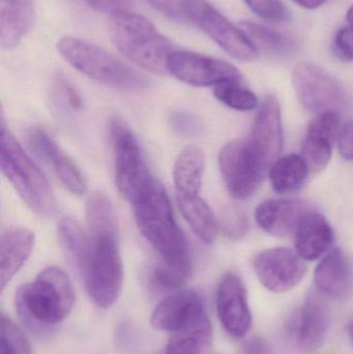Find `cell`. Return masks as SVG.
Segmentation results:
<instances>
[{
    "label": "cell",
    "instance_id": "52a82bcc",
    "mask_svg": "<svg viewBox=\"0 0 353 354\" xmlns=\"http://www.w3.org/2000/svg\"><path fill=\"white\" fill-rule=\"evenodd\" d=\"M110 135L116 187L124 199L134 204L149 191L155 179L149 172L132 131L122 120H112Z\"/></svg>",
    "mask_w": 353,
    "mask_h": 354
},
{
    "label": "cell",
    "instance_id": "44dd1931",
    "mask_svg": "<svg viewBox=\"0 0 353 354\" xmlns=\"http://www.w3.org/2000/svg\"><path fill=\"white\" fill-rule=\"evenodd\" d=\"M314 280L321 295L331 299H343L350 292L352 283L350 259L341 250H334L319 262Z\"/></svg>",
    "mask_w": 353,
    "mask_h": 354
},
{
    "label": "cell",
    "instance_id": "484cf974",
    "mask_svg": "<svg viewBox=\"0 0 353 354\" xmlns=\"http://www.w3.org/2000/svg\"><path fill=\"white\" fill-rule=\"evenodd\" d=\"M258 53L288 56L298 49V41L292 35L267 28L257 23L244 21L238 25Z\"/></svg>",
    "mask_w": 353,
    "mask_h": 354
},
{
    "label": "cell",
    "instance_id": "ee69618b",
    "mask_svg": "<svg viewBox=\"0 0 353 354\" xmlns=\"http://www.w3.org/2000/svg\"><path fill=\"white\" fill-rule=\"evenodd\" d=\"M347 333L350 338L352 339L353 343V320L350 322V324L347 326Z\"/></svg>",
    "mask_w": 353,
    "mask_h": 354
},
{
    "label": "cell",
    "instance_id": "d590c367",
    "mask_svg": "<svg viewBox=\"0 0 353 354\" xmlns=\"http://www.w3.org/2000/svg\"><path fill=\"white\" fill-rule=\"evenodd\" d=\"M332 52L341 62H353V27H342L336 32L332 43Z\"/></svg>",
    "mask_w": 353,
    "mask_h": 354
},
{
    "label": "cell",
    "instance_id": "f35d334b",
    "mask_svg": "<svg viewBox=\"0 0 353 354\" xmlns=\"http://www.w3.org/2000/svg\"><path fill=\"white\" fill-rule=\"evenodd\" d=\"M91 8L102 12L115 15L130 12L136 0H84Z\"/></svg>",
    "mask_w": 353,
    "mask_h": 354
},
{
    "label": "cell",
    "instance_id": "60d3db41",
    "mask_svg": "<svg viewBox=\"0 0 353 354\" xmlns=\"http://www.w3.org/2000/svg\"><path fill=\"white\" fill-rule=\"evenodd\" d=\"M292 1L307 10H315L323 6L329 0H292Z\"/></svg>",
    "mask_w": 353,
    "mask_h": 354
},
{
    "label": "cell",
    "instance_id": "7c38bea8",
    "mask_svg": "<svg viewBox=\"0 0 353 354\" xmlns=\"http://www.w3.org/2000/svg\"><path fill=\"white\" fill-rule=\"evenodd\" d=\"M168 73L192 86H217L242 82L240 71L225 60L186 50H175L168 60Z\"/></svg>",
    "mask_w": 353,
    "mask_h": 354
},
{
    "label": "cell",
    "instance_id": "2e32d148",
    "mask_svg": "<svg viewBox=\"0 0 353 354\" xmlns=\"http://www.w3.org/2000/svg\"><path fill=\"white\" fill-rule=\"evenodd\" d=\"M27 140L29 147L52 168L70 193L78 196L86 193L87 183L82 172L44 129L29 131Z\"/></svg>",
    "mask_w": 353,
    "mask_h": 354
},
{
    "label": "cell",
    "instance_id": "cb8c5ba5",
    "mask_svg": "<svg viewBox=\"0 0 353 354\" xmlns=\"http://www.w3.org/2000/svg\"><path fill=\"white\" fill-rule=\"evenodd\" d=\"M205 157L196 147H187L180 151L173 166V180L176 196L200 195Z\"/></svg>",
    "mask_w": 353,
    "mask_h": 354
},
{
    "label": "cell",
    "instance_id": "7a4b0ae2",
    "mask_svg": "<svg viewBox=\"0 0 353 354\" xmlns=\"http://www.w3.org/2000/svg\"><path fill=\"white\" fill-rule=\"evenodd\" d=\"M133 206L139 231L163 261L192 266L188 241L174 218L171 202L163 185L153 181Z\"/></svg>",
    "mask_w": 353,
    "mask_h": 354
},
{
    "label": "cell",
    "instance_id": "d6986e66",
    "mask_svg": "<svg viewBox=\"0 0 353 354\" xmlns=\"http://www.w3.org/2000/svg\"><path fill=\"white\" fill-rule=\"evenodd\" d=\"M308 212L310 208L305 202L271 199L257 206L255 220L265 232L275 236H287L296 232L298 223Z\"/></svg>",
    "mask_w": 353,
    "mask_h": 354
},
{
    "label": "cell",
    "instance_id": "8d00e7d4",
    "mask_svg": "<svg viewBox=\"0 0 353 354\" xmlns=\"http://www.w3.org/2000/svg\"><path fill=\"white\" fill-rule=\"evenodd\" d=\"M170 127L174 133L184 137H194L200 132V124L194 114L187 111H178L169 118Z\"/></svg>",
    "mask_w": 353,
    "mask_h": 354
},
{
    "label": "cell",
    "instance_id": "4fadbf2b",
    "mask_svg": "<svg viewBox=\"0 0 353 354\" xmlns=\"http://www.w3.org/2000/svg\"><path fill=\"white\" fill-rule=\"evenodd\" d=\"M259 282L274 293H284L300 284L307 272L304 259L287 248L261 252L253 260Z\"/></svg>",
    "mask_w": 353,
    "mask_h": 354
},
{
    "label": "cell",
    "instance_id": "7bdbcfd3",
    "mask_svg": "<svg viewBox=\"0 0 353 354\" xmlns=\"http://www.w3.org/2000/svg\"><path fill=\"white\" fill-rule=\"evenodd\" d=\"M346 20L350 23V26L353 27V6H350L348 10L347 15H346Z\"/></svg>",
    "mask_w": 353,
    "mask_h": 354
},
{
    "label": "cell",
    "instance_id": "603a6c76",
    "mask_svg": "<svg viewBox=\"0 0 353 354\" xmlns=\"http://www.w3.org/2000/svg\"><path fill=\"white\" fill-rule=\"evenodd\" d=\"M35 234L26 228L6 231L0 241V286L1 290L18 274L30 257L35 247Z\"/></svg>",
    "mask_w": 353,
    "mask_h": 354
},
{
    "label": "cell",
    "instance_id": "f546056e",
    "mask_svg": "<svg viewBox=\"0 0 353 354\" xmlns=\"http://www.w3.org/2000/svg\"><path fill=\"white\" fill-rule=\"evenodd\" d=\"M0 354H32L24 333L4 314L0 322Z\"/></svg>",
    "mask_w": 353,
    "mask_h": 354
},
{
    "label": "cell",
    "instance_id": "836d02e7",
    "mask_svg": "<svg viewBox=\"0 0 353 354\" xmlns=\"http://www.w3.org/2000/svg\"><path fill=\"white\" fill-rule=\"evenodd\" d=\"M211 341L193 334H174L166 348V354H202Z\"/></svg>",
    "mask_w": 353,
    "mask_h": 354
},
{
    "label": "cell",
    "instance_id": "ac0fdd59",
    "mask_svg": "<svg viewBox=\"0 0 353 354\" xmlns=\"http://www.w3.org/2000/svg\"><path fill=\"white\" fill-rule=\"evenodd\" d=\"M339 131L340 118L337 112L319 114L311 122L303 145V158L311 171L319 172L327 167Z\"/></svg>",
    "mask_w": 353,
    "mask_h": 354
},
{
    "label": "cell",
    "instance_id": "f1b7e54d",
    "mask_svg": "<svg viewBox=\"0 0 353 354\" xmlns=\"http://www.w3.org/2000/svg\"><path fill=\"white\" fill-rule=\"evenodd\" d=\"M57 236L60 247L76 266L84 248L85 231L76 220L64 216L58 222Z\"/></svg>",
    "mask_w": 353,
    "mask_h": 354
},
{
    "label": "cell",
    "instance_id": "d6a6232c",
    "mask_svg": "<svg viewBox=\"0 0 353 354\" xmlns=\"http://www.w3.org/2000/svg\"><path fill=\"white\" fill-rule=\"evenodd\" d=\"M245 3L259 18L269 22H287L290 12L281 0H244Z\"/></svg>",
    "mask_w": 353,
    "mask_h": 354
},
{
    "label": "cell",
    "instance_id": "8992f818",
    "mask_svg": "<svg viewBox=\"0 0 353 354\" xmlns=\"http://www.w3.org/2000/svg\"><path fill=\"white\" fill-rule=\"evenodd\" d=\"M57 49L73 68L97 82L126 91H142L151 85L146 77L103 48L85 39L61 37Z\"/></svg>",
    "mask_w": 353,
    "mask_h": 354
},
{
    "label": "cell",
    "instance_id": "e575fe53",
    "mask_svg": "<svg viewBox=\"0 0 353 354\" xmlns=\"http://www.w3.org/2000/svg\"><path fill=\"white\" fill-rule=\"evenodd\" d=\"M220 223L223 232L231 239L245 236L249 229L246 214L233 206H229L222 212Z\"/></svg>",
    "mask_w": 353,
    "mask_h": 354
},
{
    "label": "cell",
    "instance_id": "9a60e30c",
    "mask_svg": "<svg viewBox=\"0 0 353 354\" xmlns=\"http://www.w3.org/2000/svg\"><path fill=\"white\" fill-rule=\"evenodd\" d=\"M248 142L263 166L271 169L283 149L281 109L279 101L274 95H269L263 101Z\"/></svg>",
    "mask_w": 353,
    "mask_h": 354
},
{
    "label": "cell",
    "instance_id": "9c48e42d",
    "mask_svg": "<svg viewBox=\"0 0 353 354\" xmlns=\"http://www.w3.org/2000/svg\"><path fill=\"white\" fill-rule=\"evenodd\" d=\"M184 10L189 22L197 25L234 59L250 62L258 58V52L242 29L207 0H184Z\"/></svg>",
    "mask_w": 353,
    "mask_h": 354
},
{
    "label": "cell",
    "instance_id": "4dcf8cb0",
    "mask_svg": "<svg viewBox=\"0 0 353 354\" xmlns=\"http://www.w3.org/2000/svg\"><path fill=\"white\" fill-rule=\"evenodd\" d=\"M192 266L161 262L155 266L153 280L157 286L167 290H178L186 284L190 278Z\"/></svg>",
    "mask_w": 353,
    "mask_h": 354
},
{
    "label": "cell",
    "instance_id": "ab89813d",
    "mask_svg": "<svg viewBox=\"0 0 353 354\" xmlns=\"http://www.w3.org/2000/svg\"><path fill=\"white\" fill-rule=\"evenodd\" d=\"M337 139L341 157L347 161H353V122H347L340 129Z\"/></svg>",
    "mask_w": 353,
    "mask_h": 354
},
{
    "label": "cell",
    "instance_id": "83f0119b",
    "mask_svg": "<svg viewBox=\"0 0 353 354\" xmlns=\"http://www.w3.org/2000/svg\"><path fill=\"white\" fill-rule=\"evenodd\" d=\"M213 95L224 105L238 111H250L258 106V97L242 82H224L213 89Z\"/></svg>",
    "mask_w": 353,
    "mask_h": 354
},
{
    "label": "cell",
    "instance_id": "1f68e13d",
    "mask_svg": "<svg viewBox=\"0 0 353 354\" xmlns=\"http://www.w3.org/2000/svg\"><path fill=\"white\" fill-rule=\"evenodd\" d=\"M52 95L56 103L73 112H81L84 108L82 95L64 75H57L52 84Z\"/></svg>",
    "mask_w": 353,
    "mask_h": 354
},
{
    "label": "cell",
    "instance_id": "d4e9b609",
    "mask_svg": "<svg viewBox=\"0 0 353 354\" xmlns=\"http://www.w3.org/2000/svg\"><path fill=\"white\" fill-rule=\"evenodd\" d=\"M178 207L193 232L203 243H213L218 233V222L209 204L196 196H176Z\"/></svg>",
    "mask_w": 353,
    "mask_h": 354
},
{
    "label": "cell",
    "instance_id": "3957f363",
    "mask_svg": "<svg viewBox=\"0 0 353 354\" xmlns=\"http://www.w3.org/2000/svg\"><path fill=\"white\" fill-rule=\"evenodd\" d=\"M16 309L27 326L46 328L64 322L75 303L72 283L64 270L45 268L16 292Z\"/></svg>",
    "mask_w": 353,
    "mask_h": 354
},
{
    "label": "cell",
    "instance_id": "277c9868",
    "mask_svg": "<svg viewBox=\"0 0 353 354\" xmlns=\"http://www.w3.org/2000/svg\"><path fill=\"white\" fill-rule=\"evenodd\" d=\"M109 33L118 51L133 64L155 75L168 73V60L176 49L149 19L131 12L113 15Z\"/></svg>",
    "mask_w": 353,
    "mask_h": 354
},
{
    "label": "cell",
    "instance_id": "6da1fadb",
    "mask_svg": "<svg viewBox=\"0 0 353 354\" xmlns=\"http://www.w3.org/2000/svg\"><path fill=\"white\" fill-rule=\"evenodd\" d=\"M86 220L84 248L76 268L93 303L107 309L117 301L124 284L117 224L107 196L102 193L89 196Z\"/></svg>",
    "mask_w": 353,
    "mask_h": 354
},
{
    "label": "cell",
    "instance_id": "ba28073f",
    "mask_svg": "<svg viewBox=\"0 0 353 354\" xmlns=\"http://www.w3.org/2000/svg\"><path fill=\"white\" fill-rule=\"evenodd\" d=\"M151 322L155 330L211 340V322L202 299L194 290H178L164 299L155 307Z\"/></svg>",
    "mask_w": 353,
    "mask_h": 354
},
{
    "label": "cell",
    "instance_id": "5b68a950",
    "mask_svg": "<svg viewBox=\"0 0 353 354\" xmlns=\"http://www.w3.org/2000/svg\"><path fill=\"white\" fill-rule=\"evenodd\" d=\"M0 166L21 199L37 216L49 218L56 212V201L47 178L28 157L1 120Z\"/></svg>",
    "mask_w": 353,
    "mask_h": 354
},
{
    "label": "cell",
    "instance_id": "b9f144b4",
    "mask_svg": "<svg viewBox=\"0 0 353 354\" xmlns=\"http://www.w3.org/2000/svg\"><path fill=\"white\" fill-rule=\"evenodd\" d=\"M249 354H263V346L260 342H251L248 346Z\"/></svg>",
    "mask_w": 353,
    "mask_h": 354
},
{
    "label": "cell",
    "instance_id": "30bf717a",
    "mask_svg": "<svg viewBox=\"0 0 353 354\" xmlns=\"http://www.w3.org/2000/svg\"><path fill=\"white\" fill-rule=\"evenodd\" d=\"M219 167L228 192L238 200L254 195L267 172L248 140H233L224 145L219 153Z\"/></svg>",
    "mask_w": 353,
    "mask_h": 354
},
{
    "label": "cell",
    "instance_id": "ffe728a7",
    "mask_svg": "<svg viewBox=\"0 0 353 354\" xmlns=\"http://www.w3.org/2000/svg\"><path fill=\"white\" fill-rule=\"evenodd\" d=\"M294 233L296 253L307 261L318 259L333 245L334 233L329 222L312 210L303 216Z\"/></svg>",
    "mask_w": 353,
    "mask_h": 354
},
{
    "label": "cell",
    "instance_id": "74e56055",
    "mask_svg": "<svg viewBox=\"0 0 353 354\" xmlns=\"http://www.w3.org/2000/svg\"><path fill=\"white\" fill-rule=\"evenodd\" d=\"M155 10L175 22H189L184 10V0H145Z\"/></svg>",
    "mask_w": 353,
    "mask_h": 354
},
{
    "label": "cell",
    "instance_id": "5bb4252c",
    "mask_svg": "<svg viewBox=\"0 0 353 354\" xmlns=\"http://www.w3.org/2000/svg\"><path fill=\"white\" fill-rule=\"evenodd\" d=\"M216 301L224 330L233 338L246 336L252 326V314L242 279L234 274H225L218 286Z\"/></svg>",
    "mask_w": 353,
    "mask_h": 354
},
{
    "label": "cell",
    "instance_id": "7402d4cb",
    "mask_svg": "<svg viewBox=\"0 0 353 354\" xmlns=\"http://www.w3.org/2000/svg\"><path fill=\"white\" fill-rule=\"evenodd\" d=\"M32 0H0V46L16 47L35 24Z\"/></svg>",
    "mask_w": 353,
    "mask_h": 354
},
{
    "label": "cell",
    "instance_id": "8fae6325",
    "mask_svg": "<svg viewBox=\"0 0 353 354\" xmlns=\"http://www.w3.org/2000/svg\"><path fill=\"white\" fill-rule=\"evenodd\" d=\"M292 84L300 104L318 115L337 112L346 101L341 83L333 75L311 62H300L294 68Z\"/></svg>",
    "mask_w": 353,
    "mask_h": 354
},
{
    "label": "cell",
    "instance_id": "e0dca14e",
    "mask_svg": "<svg viewBox=\"0 0 353 354\" xmlns=\"http://www.w3.org/2000/svg\"><path fill=\"white\" fill-rule=\"evenodd\" d=\"M321 295L310 293L292 322V333L296 343L308 353L323 344L331 324L329 307Z\"/></svg>",
    "mask_w": 353,
    "mask_h": 354
},
{
    "label": "cell",
    "instance_id": "4316f807",
    "mask_svg": "<svg viewBox=\"0 0 353 354\" xmlns=\"http://www.w3.org/2000/svg\"><path fill=\"white\" fill-rule=\"evenodd\" d=\"M309 169L303 156L290 153L279 158L269 169L271 187L277 193L296 191L308 177Z\"/></svg>",
    "mask_w": 353,
    "mask_h": 354
}]
</instances>
